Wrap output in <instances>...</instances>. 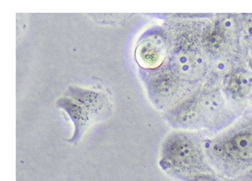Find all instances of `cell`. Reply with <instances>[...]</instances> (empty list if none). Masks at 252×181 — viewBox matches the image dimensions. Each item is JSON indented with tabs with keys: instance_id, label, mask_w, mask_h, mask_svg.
Here are the masks:
<instances>
[{
	"instance_id": "cell-13",
	"label": "cell",
	"mask_w": 252,
	"mask_h": 181,
	"mask_svg": "<svg viewBox=\"0 0 252 181\" xmlns=\"http://www.w3.org/2000/svg\"><path fill=\"white\" fill-rule=\"evenodd\" d=\"M231 69V64L228 60H218L213 64V70L218 76H225Z\"/></svg>"
},
{
	"instance_id": "cell-10",
	"label": "cell",
	"mask_w": 252,
	"mask_h": 181,
	"mask_svg": "<svg viewBox=\"0 0 252 181\" xmlns=\"http://www.w3.org/2000/svg\"><path fill=\"white\" fill-rule=\"evenodd\" d=\"M202 113L199 106L188 103L179 107L175 113L174 119L175 123L181 127H192L200 123Z\"/></svg>"
},
{
	"instance_id": "cell-8",
	"label": "cell",
	"mask_w": 252,
	"mask_h": 181,
	"mask_svg": "<svg viewBox=\"0 0 252 181\" xmlns=\"http://www.w3.org/2000/svg\"><path fill=\"white\" fill-rule=\"evenodd\" d=\"M228 90L239 98L252 93V75L246 71H237L231 75L227 83Z\"/></svg>"
},
{
	"instance_id": "cell-2",
	"label": "cell",
	"mask_w": 252,
	"mask_h": 181,
	"mask_svg": "<svg viewBox=\"0 0 252 181\" xmlns=\"http://www.w3.org/2000/svg\"><path fill=\"white\" fill-rule=\"evenodd\" d=\"M171 72L186 82H196L206 71V63L201 54L195 51H180L170 60Z\"/></svg>"
},
{
	"instance_id": "cell-1",
	"label": "cell",
	"mask_w": 252,
	"mask_h": 181,
	"mask_svg": "<svg viewBox=\"0 0 252 181\" xmlns=\"http://www.w3.org/2000/svg\"><path fill=\"white\" fill-rule=\"evenodd\" d=\"M160 165L172 175L200 174L204 167L203 151L191 136L181 132L171 134L162 145Z\"/></svg>"
},
{
	"instance_id": "cell-14",
	"label": "cell",
	"mask_w": 252,
	"mask_h": 181,
	"mask_svg": "<svg viewBox=\"0 0 252 181\" xmlns=\"http://www.w3.org/2000/svg\"><path fill=\"white\" fill-rule=\"evenodd\" d=\"M242 35L246 42L252 44V15H249L243 20Z\"/></svg>"
},
{
	"instance_id": "cell-3",
	"label": "cell",
	"mask_w": 252,
	"mask_h": 181,
	"mask_svg": "<svg viewBox=\"0 0 252 181\" xmlns=\"http://www.w3.org/2000/svg\"><path fill=\"white\" fill-rule=\"evenodd\" d=\"M65 96L77 101L91 115L94 122L105 120L112 112L108 97L102 92L92 90L70 87Z\"/></svg>"
},
{
	"instance_id": "cell-17",
	"label": "cell",
	"mask_w": 252,
	"mask_h": 181,
	"mask_svg": "<svg viewBox=\"0 0 252 181\" xmlns=\"http://www.w3.org/2000/svg\"><path fill=\"white\" fill-rule=\"evenodd\" d=\"M249 67H250L251 70L252 71V58L249 61Z\"/></svg>"
},
{
	"instance_id": "cell-7",
	"label": "cell",
	"mask_w": 252,
	"mask_h": 181,
	"mask_svg": "<svg viewBox=\"0 0 252 181\" xmlns=\"http://www.w3.org/2000/svg\"><path fill=\"white\" fill-rule=\"evenodd\" d=\"M178 79L171 71L158 73L151 79L150 90L153 94L160 98L172 96L178 90Z\"/></svg>"
},
{
	"instance_id": "cell-6",
	"label": "cell",
	"mask_w": 252,
	"mask_h": 181,
	"mask_svg": "<svg viewBox=\"0 0 252 181\" xmlns=\"http://www.w3.org/2000/svg\"><path fill=\"white\" fill-rule=\"evenodd\" d=\"M222 154L228 160L236 163L252 162V132H240L222 143Z\"/></svg>"
},
{
	"instance_id": "cell-9",
	"label": "cell",
	"mask_w": 252,
	"mask_h": 181,
	"mask_svg": "<svg viewBox=\"0 0 252 181\" xmlns=\"http://www.w3.org/2000/svg\"><path fill=\"white\" fill-rule=\"evenodd\" d=\"M202 115L215 117L225 106V98L219 90H212L200 98L198 104Z\"/></svg>"
},
{
	"instance_id": "cell-4",
	"label": "cell",
	"mask_w": 252,
	"mask_h": 181,
	"mask_svg": "<svg viewBox=\"0 0 252 181\" xmlns=\"http://www.w3.org/2000/svg\"><path fill=\"white\" fill-rule=\"evenodd\" d=\"M166 45L162 35L153 33L144 38L135 50L138 65L146 70H156L164 61Z\"/></svg>"
},
{
	"instance_id": "cell-16",
	"label": "cell",
	"mask_w": 252,
	"mask_h": 181,
	"mask_svg": "<svg viewBox=\"0 0 252 181\" xmlns=\"http://www.w3.org/2000/svg\"><path fill=\"white\" fill-rule=\"evenodd\" d=\"M246 181H252V170H251V172L248 174L247 177H246Z\"/></svg>"
},
{
	"instance_id": "cell-15",
	"label": "cell",
	"mask_w": 252,
	"mask_h": 181,
	"mask_svg": "<svg viewBox=\"0 0 252 181\" xmlns=\"http://www.w3.org/2000/svg\"><path fill=\"white\" fill-rule=\"evenodd\" d=\"M184 180L186 181H220L217 180L215 177L204 173L197 174V175L185 177Z\"/></svg>"
},
{
	"instance_id": "cell-12",
	"label": "cell",
	"mask_w": 252,
	"mask_h": 181,
	"mask_svg": "<svg viewBox=\"0 0 252 181\" xmlns=\"http://www.w3.org/2000/svg\"><path fill=\"white\" fill-rule=\"evenodd\" d=\"M215 26L218 28L226 37L227 36L232 34L235 30V20L232 17L226 16L225 17L220 19Z\"/></svg>"
},
{
	"instance_id": "cell-5",
	"label": "cell",
	"mask_w": 252,
	"mask_h": 181,
	"mask_svg": "<svg viewBox=\"0 0 252 181\" xmlns=\"http://www.w3.org/2000/svg\"><path fill=\"white\" fill-rule=\"evenodd\" d=\"M57 105L68 115L74 126L73 136L67 140V142L77 144L85 132L94 123V119L80 104L69 97L60 98L57 101Z\"/></svg>"
},
{
	"instance_id": "cell-11",
	"label": "cell",
	"mask_w": 252,
	"mask_h": 181,
	"mask_svg": "<svg viewBox=\"0 0 252 181\" xmlns=\"http://www.w3.org/2000/svg\"><path fill=\"white\" fill-rule=\"evenodd\" d=\"M225 38L222 31L215 26L206 33L205 37L206 48L213 54H218L224 48Z\"/></svg>"
}]
</instances>
